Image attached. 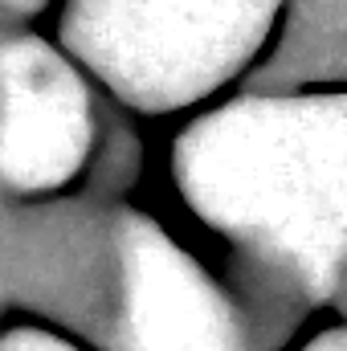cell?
Here are the masks:
<instances>
[{"mask_svg":"<svg viewBox=\"0 0 347 351\" xmlns=\"http://www.w3.org/2000/svg\"><path fill=\"white\" fill-rule=\"evenodd\" d=\"M172 180L233 258L278 269L319 311L339 298L347 98L339 86L246 90L172 143Z\"/></svg>","mask_w":347,"mask_h":351,"instance_id":"6da1fadb","label":"cell"},{"mask_svg":"<svg viewBox=\"0 0 347 351\" xmlns=\"http://www.w3.org/2000/svg\"><path fill=\"white\" fill-rule=\"evenodd\" d=\"M282 0H66L62 49L139 114L213 98L265 49Z\"/></svg>","mask_w":347,"mask_h":351,"instance_id":"7a4b0ae2","label":"cell"},{"mask_svg":"<svg viewBox=\"0 0 347 351\" xmlns=\"http://www.w3.org/2000/svg\"><path fill=\"white\" fill-rule=\"evenodd\" d=\"M110 241L115 294L94 351H254L225 278L204 269L156 217L110 204Z\"/></svg>","mask_w":347,"mask_h":351,"instance_id":"3957f363","label":"cell"},{"mask_svg":"<svg viewBox=\"0 0 347 351\" xmlns=\"http://www.w3.org/2000/svg\"><path fill=\"white\" fill-rule=\"evenodd\" d=\"M110 98L29 21H0V192H74L98 147Z\"/></svg>","mask_w":347,"mask_h":351,"instance_id":"277c9868","label":"cell"},{"mask_svg":"<svg viewBox=\"0 0 347 351\" xmlns=\"http://www.w3.org/2000/svg\"><path fill=\"white\" fill-rule=\"evenodd\" d=\"M110 204L78 188L53 196H12L8 311H29L45 327L98 348L110 315Z\"/></svg>","mask_w":347,"mask_h":351,"instance_id":"5b68a950","label":"cell"},{"mask_svg":"<svg viewBox=\"0 0 347 351\" xmlns=\"http://www.w3.org/2000/svg\"><path fill=\"white\" fill-rule=\"evenodd\" d=\"M347 74V0H282L246 90H319Z\"/></svg>","mask_w":347,"mask_h":351,"instance_id":"8992f818","label":"cell"},{"mask_svg":"<svg viewBox=\"0 0 347 351\" xmlns=\"http://www.w3.org/2000/svg\"><path fill=\"white\" fill-rule=\"evenodd\" d=\"M139 164H143V147H139V135L135 127L127 123V114L119 110V102H110L106 119H102V135H98V147L86 164V176L78 184V192H86L94 200H123L139 176Z\"/></svg>","mask_w":347,"mask_h":351,"instance_id":"52a82bcc","label":"cell"},{"mask_svg":"<svg viewBox=\"0 0 347 351\" xmlns=\"http://www.w3.org/2000/svg\"><path fill=\"white\" fill-rule=\"evenodd\" d=\"M0 351H86L74 335L53 331L45 323H21L0 331Z\"/></svg>","mask_w":347,"mask_h":351,"instance_id":"ba28073f","label":"cell"},{"mask_svg":"<svg viewBox=\"0 0 347 351\" xmlns=\"http://www.w3.org/2000/svg\"><path fill=\"white\" fill-rule=\"evenodd\" d=\"M8 208L12 196L0 192V315L8 311Z\"/></svg>","mask_w":347,"mask_h":351,"instance_id":"9c48e42d","label":"cell"},{"mask_svg":"<svg viewBox=\"0 0 347 351\" xmlns=\"http://www.w3.org/2000/svg\"><path fill=\"white\" fill-rule=\"evenodd\" d=\"M302 351H347L344 327H323V331H315V335L302 343Z\"/></svg>","mask_w":347,"mask_h":351,"instance_id":"30bf717a","label":"cell"},{"mask_svg":"<svg viewBox=\"0 0 347 351\" xmlns=\"http://www.w3.org/2000/svg\"><path fill=\"white\" fill-rule=\"evenodd\" d=\"M0 4H4L8 12H16L21 21H29V16H37V12H41L49 0H0Z\"/></svg>","mask_w":347,"mask_h":351,"instance_id":"8fae6325","label":"cell"}]
</instances>
